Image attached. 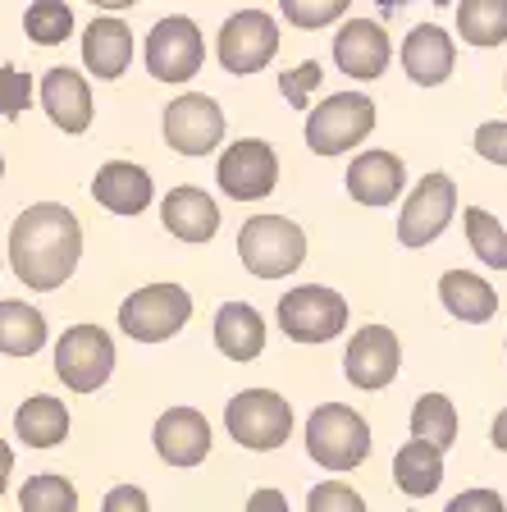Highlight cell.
<instances>
[{
    "label": "cell",
    "instance_id": "5b68a950",
    "mask_svg": "<svg viewBox=\"0 0 507 512\" xmlns=\"http://www.w3.org/2000/svg\"><path fill=\"white\" fill-rule=\"evenodd\" d=\"M375 133V101L361 92H334L307 110V147L316 156H343Z\"/></svg>",
    "mask_w": 507,
    "mask_h": 512
},
{
    "label": "cell",
    "instance_id": "8fae6325",
    "mask_svg": "<svg viewBox=\"0 0 507 512\" xmlns=\"http://www.w3.org/2000/svg\"><path fill=\"white\" fill-rule=\"evenodd\" d=\"M224 110L215 96L206 92H183L179 101H169L160 115V133L179 156H211L224 142Z\"/></svg>",
    "mask_w": 507,
    "mask_h": 512
},
{
    "label": "cell",
    "instance_id": "7402d4cb",
    "mask_svg": "<svg viewBox=\"0 0 507 512\" xmlns=\"http://www.w3.org/2000/svg\"><path fill=\"white\" fill-rule=\"evenodd\" d=\"M160 224L179 243H211L220 234V206L206 197L201 188H174L160 202Z\"/></svg>",
    "mask_w": 507,
    "mask_h": 512
},
{
    "label": "cell",
    "instance_id": "b9f144b4",
    "mask_svg": "<svg viewBox=\"0 0 507 512\" xmlns=\"http://www.w3.org/2000/svg\"><path fill=\"white\" fill-rule=\"evenodd\" d=\"M489 444H494L498 453H507V407L494 416V430H489Z\"/></svg>",
    "mask_w": 507,
    "mask_h": 512
},
{
    "label": "cell",
    "instance_id": "2e32d148",
    "mask_svg": "<svg viewBox=\"0 0 507 512\" xmlns=\"http://www.w3.org/2000/svg\"><path fill=\"white\" fill-rule=\"evenodd\" d=\"M156 453L169 467H197L211 453V421L197 412V407H169L156 416Z\"/></svg>",
    "mask_w": 507,
    "mask_h": 512
},
{
    "label": "cell",
    "instance_id": "44dd1931",
    "mask_svg": "<svg viewBox=\"0 0 507 512\" xmlns=\"http://www.w3.org/2000/svg\"><path fill=\"white\" fill-rule=\"evenodd\" d=\"M453 60H457V46L439 23H421V28H412L407 42H402V69H407V78H412L416 87L448 83Z\"/></svg>",
    "mask_w": 507,
    "mask_h": 512
},
{
    "label": "cell",
    "instance_id": "ac0fdd59",
    "mask_svg": "<svg viewBox=\"0 0 507 512\" xmlns=\"http://www.w3.org/2000/svg\"><path fill=\"white\" fill-rule=\"evenodd\" d=\"M348 197L361 206H393L407 183V165L393 151H361L348 165Z\"/></svg>",
    "mask_w": 507,
    "mask_h": 512
},
{
    "label": "cell",
    "instance_id": "3957f363",
    "mask_svg": "<svg viewBox=\"0 0 507 512\" xmlns=\"http://www.w3.org/2000/svg\"><path fill=\"white\" fill-rule=\"evenodd\" d=\"M238 256L256 279H284L307 261V234L288 215H256L238 234Z\"/></svg>",
    "mask_w": 507,
    "mask_h": 512
},
{
    "label": "cell",
    "instance_id": "277c9868",
    "mask_svg": "<svg viewBox=\"0 0 507 512\" xmlns=\"http://www.w3.org/2000/svg\"><path fill=\"white\" fill-rule=\"evenodd\" d=\"M224 430L238 448L270 453V448H284L293 435V407L275 389H243L224 407Z\"/></svg>",
    "mask_w": 507,
    "mask_h": 512
},
{
    "label": "cell",
    "instance_id": "f1b7e54d",
    "mask_svg": "<svg viewBox=\"0 0 507 512\" xmlns=\"http://www.w3.org/2000/svg\"><path fill=\"white\" fill-rule=\"evenodd\" d=\"M412 439H421V444H434L439 453L444 448H453L457 439V407L448 394H421L412 403Z\"/></svg>",
    "mask_w": 507,
    "mask_h": 512
},
{
    "label": "cell",
    "instance_id": "d590c367",
    "mask_svg": "<svg viewBox=\"0 0 507 512\" xmlns=\"http://www.w3.org/2000/svg\"><path fill=\"white\" fill-rule=\"evenodd\" d=\"M32 101V74L14 69V64H0V119L23 115Z\"/></svg>",
    "mask_w": 507,
    "mask_h": 512
},
{
    "label": "cell",
    "instance_id": "83f0119b",
    "mask_svg": "<svg viewBox=\"0 0 507 512\" xmlns=\"http://www.w3.org/2000/svg\"><path fill=\"white\" fill-rule=\"evenodd\" d=\"M457 32L466 46H503L507 42V0H462Z\"/></svg>",
    "mask_w": 507,
    "mask_h": 512
},
{
    "label": "cell",
    "instance_id": "4fadbf2b",
    "mask_svg": "<svg viewBox=\"0 0 507 512\" xmlns=\"http://www.w3.org/2000/svg\"><path fill=\"white\" fill-rule=\"evenodd\" d=\"M453 211H457V183L439 170L425 174L398 215V243L402 247H430L434 238H444V229L453 224Z\"/></svg>",
    "mask_w": 507,
    "mask_h": 512
},
{
    "label": "cell",
    "instance_id": "f35d334b",
    "mask_svg": "<svg viewBox=\"0 0 507 512\" xmlns=\"http://www.w3.org/2000/svg\"><path fill=\"white\" fill-rule=\"evenodd\" d=\"M101 512H151V499L142 485H115V490L101 499Z\"/></svg>",
    "mask_w": 507,
    "mask_h": 512
},
{
    "label": "cell",
    "instance_id": "603a6c76",
    "mask_svg": "<svg viewBox=\"0 0 507 512\" xmlns=\"http://www.w3.org/2000/svg\"><path fill=\"white\" fill-rule=\"evenodd\" d=\"M215 348L229 362H256L265 352V320L252 302H224L215 311Z\"/></svg>",
    "mask_w": 507,
    "mask_h": 512
},
{
    "label": "cell",
    "instance_id": "7bdbcfd3",
    "mask_svg": "<svg viewBox=\"0 0 507 512\" xmlns=\"http://www.w3.org/2000/svg\"><path fill=\"white\" fill-rule=\"evenodd\" d=\"M0 174H5V156H0Z\"/></svg>",
    "mask_w": 507,
    "mask_h": 512
},
{
    "label": "cell",
    "instance_id": "ba28073f",
    "mask_svg": "<svg viewBox=\"0 0 507 512\" xmlns=\"http://www.w3.org/2000/svg\"><path fill=\"white\" fill-rule=\"evenodd\" d=\"M348 325V302L343 293L325 284H297L279 298V330L293 343H329Z\"/></svg>",
    "mask_w": 507,
    "mask_h": 512
},
{
    "label": "cell",
    "instance_id": "30bf717a",
    "mask_svg": "<svg viewBox=\"0 0 507 512\" xmlns=\"http://www.w3.org/2000/svg\"><path fill=\"white\" fill-rule=\"evenodd\" d=\"M206 60V37L188 14H169L147 32V74L156 83H188L192 74H201Z\"/></svg>",
    "mask_w": 507,
    "mask_h": 512
},
{
    "label": "cell",
    "instance_id": "ffe728a7",
    "mask_svg": "<svg viewBox=\"0 0 507 512\" xmlns=\"http://www.w3.org/2000/svg\"><path fill=\"white\" fill-rule=\"evenodd\" d=\"M151 197H156V183L133 160H110L92 179V202L115 215H142L151 206Z\"/></svg>",
    "mask_w": 507,
    "mask_h": 512
},
{
    "label": "cell",
    "instance_id": "7a4b0ae2",
    "mask_svg": "<svg viewBox=\"0 0 507 512\" xmlns=\"http://www.w3.org/2000/svg\"><path fill=\"white\" fill-rule=\"evenodd\" d=\"M307 453L325 471H352L370 458V426L366 416L348 403H320L307 421Z\"/></svg>",
    "mask_w": 507,
    "mask_h": 512
},
{
    "label": "cell",
    "instance_id": "d4e9b609",
    "mask_svg": "<svg viewBox=\"0 0 507 512\" xmlns=\"http://www.w3.org/2000/svg\"><path fill=\"white\" fill-rule=\"evenodd\" d=\"M393 485L407 499H430L444 485V453L434 444H421V439H407L393 453Z\"/></svg>",
    "mask_w": 507,
    "mask_h": 512
},
{
    "label": "cell",
    "instance_id": "4316f807",
    "mask_svg": "<svg viewBox=\"0 0 507 512\" xmlns=\"http://www.w3.org/2000/svg\"><path fill=\"white\" fill-rule=\"evenodd\" d=\"M46 339H51L46 316L32 302H0V352L5 357H37Z\"/></svg>",
    "mask_w": 507,
    "mask_h": 512
},
{
    "label": "cell",
    "instance_id": "9a60e30c",
    "mask_svg": "<svg viewBox=\"0 0 507 512\" xmlns=\"http://www.w3.org/2000/svg\"><path fill=\"white\" fill-rule=\"evenodd\" d=\"M393 60V46H389V32L380 28L375 19H348L338 23L334 32V64L343 69L348 78H380Z\"/></svg>",
    "mask_w": 507,
    "mask_h": 512
},
{
    "label": "cell",
    "instance_id": "ab89813d",
    "mask_svg": "<svg viewBox=\"0 0 507 512\" xmlns=\"http://www.w3.org/2000/svg\"><path fill=\"white\" fill-rule=\"evenodd\" d=\"M247 512H288V499L279 490H256L247 499Z\"/></svg>",
    "mask_w": 507,
    "mask_h": 512
},
{
    "label": "cell",
    "instance_id": "8992f818",
    "mask_svg": "<svg viewBox=\"0 0 507 512\" xmlns=\"http://www.w3.org/2000/svg\"><path fill=\"white\" fill-rule=\"evenodd\" d=\"M192 320V293L179 284H147L119 302V330L133 343H165Z\"/></svg>",
    "mask_w": 507,
    "mask_h": 512
},
{
    "label": "cell",
    "instance_id": "e575fe53",
    "mask_svg": "<svg viewBox=\"0 0 507 512\" xmlns=\"http://www.w3.org/2000/svg\"><path fill=\"white\" fill-rule=\"evenodd\" d=\"M320 78H325L320 60H302L297 69L279 74V92H284V101H288L293 110H307V101H311V92L320 87Z\"/></svg>",
    "mask_w": 507,
    "mask_h": 512
},
{
    "label": "cell",
    "instance_id": "6da1fadb",
    "mask_svg": "<svg viewBox=\"0 0 507 512\" xmlns=\"http://www.w3.org/2000/svg\"><path fill=\"white\" fill-rule=\"evenodd\" d=\"M78 256H83V224L69 206L37 202L10 224V270L32 293L60 288L78 270Z\"/></svg>",
    "mask_w": 507,
    "mask_h": 512
},
{
    "label": "cell",
    "instance_id": "1f68e13d",
    "mask_svg": "<svg viewBox=\"0 0 507 512\" xmlns=\"http://www.w3.org/2000/svg\"><path fill=\"white\" fill-rule=\"evenodd\" d=\"M23 32L37 46H60L74 32V10L64 0H32L28 14H23Z\"/></svg>",
    "mask_w": 507,
    "mask_h": 512
},
{
    "label": "cell",
    "instance_id": "7c38bea8",
    "mask_svg": "<svg viewBox=\"0 0 507 512\" xmlns=\"http://www.w3.org/2000/svg\"><path fill=\"white\" fill-rule=\"evenodd\" d=\"M215 183L233 202H261L279 183V156L265 138H238L224 147L220 165H215Z\"/></svg>",
    "mask_w": 507,
    "mask_h": 512
},
{
    "label": "cell",
    "instance_id": "4dcf8cb0",
    "mask_svg": "<svg viewBox=\"0 0 507 512\" xmlns=\"http://www.w3.org/2000/svg\"><path fill=\"white\" fill-rule=\"evenodd\" d=\"M462 224H466V243H471V252H476L485 266L507 270V229L503 224H498L489 211H480V206H466Z\"/></svg>",
    "mask_w": 507,
    "mask_h": 512
},
{
    "label": "cell",
    "instance_id": "cb8c5ba5",
    "mask_svg": "<svg viewBox=\"0 0 507 512\" xmlns=\"http://www.w3.org/2000/svg\"><path fill=\"white\" fill-rule=\"evenodd\" d=\"M439 298H444L448 316L462 320V325H485V320H494V311H498L494 284L471 275V270H448V275L439 279Z\"/></svg>",
    "mask_w": 507,
    "mask_h": 512
},
{
    "label": "cell",
    "instance_id": "5bb4252c",
    "mask_svg": "<svg viewBox=\"0 0 507 512\" xmlns=\"http://www.w3.org/2000/svg\"><path fill=\"white\" fill-rule=\"evenodd\" d=\"M398 366H402V343L393 330L384 325H366V330L352 334L348 352H343V375H348L352 389H384V384L398 380Z\"/></svg>",
    "mask_w": 507,
    "mask_h": 512
},
{
    "label": "cell",
    "instance_id": "74e56055",
    "mask_svg": "<svg viewBox=\"0 0 507 512\" xmlns=\"http://www.w3.org/2000/svg\"><path fill=\"white\" fill-rule=\"evenodd\" d=\"M444 512H507L498 490H462L457 499H448Z\"/></svg>",
    "mask_w": 507,
    "mask_h": 512
},
{
    "label": "cell",
    "instance_id": "9c48e42d",
    "mask_svg": "<svg viewBox=\"0 0 507 512\" xmlns=\"http://www.w3.org/2000/svg\"><path fill=\"white\" fill-rule=\"evenodd\" d=\"M115 371V339L101 325H74L55 343V375L74 394H96Z\"/></svg>",
    "mask_w": 507,
    "mask_h": 512
},
{
    "label": "cell",
    "instance_id": "d6a6232c",
    "mask_svg": "<svg viewBox=\"0 0 507 512\" xmlns=\"http://www.w3.org/2000/svg\"><path fill=\"white\" fill-rule=\"evenodd\" d=\"M279 14H284L293 28H325V23H348V5H343V0H320V5H311V0H284V5H279Z\"/></svg>",
    "mask_w": 507,
    "mask_h": 512
},
{
    "label": "cell",
    "instance_id": "52a82bcc",
    "mask_svg": "<svg viewBox=\"0 0 507 512\" xmlns=\"http://www.w3.org/2000/svg\"><path fill=\"white\" fill-rule=\"evenodd\" d=\"M279 51V23L270 10H238L224 19L220 37H215V55H220L224 74L247 78L261 74Z\"/></svg>",
    "mask_w": 507,
    "mask_h": 512
},
{
    "label": "cell",
    "instance_id": "f546056e",
    "mask_svg": "<svg viewBox=\"0 0 507 512\" xmlns=\"http://www.w3.org/2000/svg\"><path fill=\"white\" fill-rule=\"evenodd\" d=\"M19 508L23 512H78L74 480L60 476V471L28 476V480H23V490H19Z\"/></svg>",
    "mask_w": 507,
    "mask_h": 512
},
{
    "label": "cell",
    "instance_id": "8d00e7d4",
    "mask_svg": "<svg viewBox=\"0 0 507 512\" xmlns=\"http://www.w3.org/2000/svg\"><path fill=\"white\" fill-rule=\"evenodd\" d=\"M476 156L507 170V119H489L476 128Z\"/></svg>",
    "mask_w": 507,
    "mask_h": 512
},
{
    "label": "cell",
    "instance_id": "d6986e66",
    "mask_svg": "<svg viewBox=\"0 0 507 512\" xmlns=\"http://www.w3.org/2000/svg\"><path fill=\"white\" fill-rule=\"evenodd\" d=\"M83 64L87 74H96L101 83L124 78V69L133 64V28L124 19H115V14L92 19L83 32Z\"/></svg>",
    "mask_w": 507,
    "mask_h": 512
},
{
    "label": "cell",
    "instance_id": "60d3db41",
    "mask_svg": "<svg viewBox=\"0 0 507 512\" xmlns=\"http://www.w3.org/2000/svg\"><path fill=\"white\" fill-rule=\"evenodd\" d=\"M10 471H14V448L0 439V494L10 490Z\"/></svg>",
    "mask_w": 507,
    "mask_h": 512
},
{
    "label": "cell",
    "instance_id": "e0dca14e",
    "mask_svg": "<svg viewBox=\"0 0 507 512\" xmlns=\"http://www.w3.org/2000/svg\"><path fill=\"white\" fill-rule=\"evenodd\" d=\"M42 110L60 133H87L92 128V87L78 69H46L42 74Z\"/></svg>",
    "mask_w": 507,
    "mask_h": 512
},
{
    "label": "cell",
    "instance_id": "836d02e7",
    "mask_svg": "<svg viewBox=\"0 0 507 512\" xmlns=\"http://www.w3.org/2000/svg\"><path fill=\"white\" fill-rule=\"evenodd\" d=\"M307 512H366V499L343 480H320L307 494Z\"/></svg>",
    "mask_w": 507,
    "mask_h": 512
},
{
    "label": "cell",
    "instance_id": "484cf974",
    "mask_svg": "<svg viewBox=\"0 0 507 512\" xmlns=\"http://www.w3.org/2000/svg\"><path fill=\"white\" fill-rule=\"evenodd\" d=\"M14 435L28 448H55L69 435V407L51 394H32L28 403H19L14 412Z\"/></svg>",
    "mask_w": 507,
    "mask_h": 512
}]
</instances>
